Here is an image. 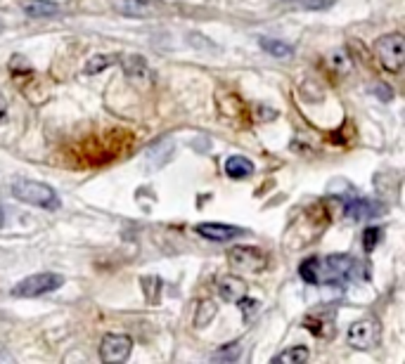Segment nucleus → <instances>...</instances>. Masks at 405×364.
Instances as JSON below:
<instances>
[{"label":"nucleus","instance_id":"1","mask_svg":"<svg viewBox=\"0 0 405 364\" xmlns=\"http://www.w3.org/2000/svg\"><path fill=\"white\" fill-rule=\"evenodd\" d=\"M12 194L15 199L24 201L36 208H47V211H57L59 208V196L50 184L36 182V180H17L12 184Z\"/></svg>","mask_w":405,"mask_h":364},{"label":"nucleus","instance_id":"2","mask_svg":"<svg viewBox=\"0 0 405 364\" xmlns=\"http://www.w3.org/2000/svg\"><path fill=\"white\" fill-rule=\"evenodd\" d=\"M374 55L389 74H401L405 67V38L401 33H389L374 43Z\"/></svg>","mask_w":405,"mask_h":364},{"label":"nucleus","instance_id":"3","mask_svg":"<svg viewBox=\"0 0 405 364\" xmlns=\"http://www.w3.org/2000/svg\"><path fill=\"white\" fill-rule=\"evenodd\" d=\"M358 277V262L351 255L337 253L320 260V284H349Z\"/></svg>","mask_w":405,"mask_h":364},{"label":"nucleus","instance_id":"4","mask_svg":"<svg viewBox=\"0 0 405 364\" xmlns=\"http://www.w3.org/2000/svg\"><path fill=\"white\" fill-rule=\"evenodd\" d=\"M59 286H64V277L55 272H38L31 274V277L22 279V282L15 284L12 289V296L15 298H38L45 294H52Z\"/></svg>","mask_w":405,"mask_h":364},{"label":"nucleus","instance_id":"5","mask_svg":"<svg viewBox=\"0 0 405 364\" xmlns=\"http://www.w3.org/2000/svg\"><path fill=\"white\" fill-rule=\"evenodd\" d=\"M382 338V324L374 317L358 319L349 326V345L356 350H372Z\"/></svg>","mask_w":405,"mask_h":364},{"label":"nucleus","instance_id":"6","mask_svg":"<svg viewBox=\"0 0 405 364\" xmlns=\"http://www.w3.org/2000/svg\"><path fill=\"white\" fill-rule=\"evenodd\" d=\"M133 350V341L126 333H107L100 343V360L107 364H121L130 357Z\"/></svg>","mask_w":405,"mask_h":364},{"label":"nucleus","instance_id":"7","mask_svg":"<svg viewBox=\"0 0 405 364\" xmlns=\"http://www.w3.org/2000/svg\"><path fill=\"white\" fill-rule=\"evenodd\" d=\"M228 260L240 270L247 272H261L268 267V255L259 248H249V246H237L228 253Z\"/></svg>","mask_w":405,"mask_h":364},{"label":"nucleus","instance_id":"8","mask_svg":"<svg viewBox=\"0 0 405 364\" xmlns=\"http://www.w3.org/2000/svg\"><path fill=\"white\" fill-rule=\"evenodd\" d=\"M119 64H121L123 74L133 83H138V86H150L152 83V71L140 55H130V52L128 55H121L119 57Z\"/></svg>","mask_w":405,"mask_h":364},{"label":"nucleus","instance_id":"9","mask_svg":"<svg viewBox=\"0 0 405 364\" xmlns=\"http://www.w3.org/2000/svg\"><path fill=\"white\" fill-rule=\"evenodd\" d=\"M194 232L208 242H232L235 237L247 235V232L235 228V225H223V223H201L194 228Z\"/></svg>","mask_w":405,"mask_h":364},{"label":"nucleus","instance_id":"10","mask_svg":"<svg viewBox=\"0 0 405 364\" xmlns=\"http://www.w3.org/2000/svg\"><path fill=\"white\" fill-rule=\"evenodd\" d=\"M344 213H346V218H351V220H372V218L384 216L386 206H382L379 201H372V199H353L346 204Z\"/></svg>","mask_w":405,"mask_h":364},{"label":"nucleus","instance_id":"11","mask_svg":"<svg viewBox=\"0 0 405 364\" xmlns=\"http://www.w3.org/2000/svg\"><path fill=\"white\" fill-rule=\"evenodd\" d=\"M218 296L223 298L225 303H240L244 296H247V282L235 274H228L218 282Z\"/></svg>","mask_w":405,"mask_h":364},{"label":"nucleus","instance_id":"12","mask_svg":"<svg viewBox=\"0 0 405 364\" xmlns=\"http://www.w3.org/2000/svg\"><path fill=\"white\" fill-rule=\"evenodd\" d=\"M114 10L121 12L123 17H130V19H145L152 15L154 8L147 0H114Z\"/></svg>","mask_w":405,"mask_h":364},{"label":"nucleus","instance_id":"13","mask_svg":"<svg viewBox=\"0 0 405 364\" xmlns=\"http://www.w3.org/2000/svg\"><path fill=\"white\" fill-rule=\"evenodd\" d=\"M225 173H228V177L242 180V177H249L254 173V164L247 157L235 154V157H230L228 161H225Z\"/></svg>","mask_w":405,"mask_h":364},{"label":"nucleus","instance_id":"14","mask_svg":"<svg viewBox=\"0 0 405 364\" xmlns=\"http://www.w3.org/2000/svg\"><path fill=\"white\" fill-rule=\"evenodd\" d=\"M259 45L263 47L268 55H273V57H277V59H284V57L294 55V47H291L289 43H284V40H277V38H268V35H261Z\"/></svg>","mask_w":405,"mask_h":364},{"label":"nucleus","instance_id":"15","mask_svg":"<svg viewBox=\"0 0 405 364\" xmlns=\"http://www.w3.org/2000/svg\"><path fill=\"white\" fill-rule=\"evenodd\" d=\"M311 360V353L303 345H296V348H289L284 353H280L277 357H273L270 364H306Z\"/></svg>","mask_w":405,"mask_h":364},{"label":"nucleus","instance_id":"16","mask_svg":"<svg viewBox=\"0 0 405 364\" xmlns=\"http://www.w3.org/2000/svg\"><path fill=\"white\" fill-rule=\"evenodd\" d=\"M22 8L29 17H33V19H43V17H52V15H57L59 12L57 5L43 3V0H26Z\"/></svg>","mask_w":405,"mask_h":364},{"label":"nucleus","instance_id":"17","mask_svg":"<svg viewBox=\"0 0 405 364\" xmlns=\"http://www.w3.org/2000/svg\"><path fill=\"white\" fill-rule=\"evenodd\" d=\"M114 62H116V57H112V55H93L86 62V74L88 76H98V74H102V71L109 69Z\"/></svg>","mask_w":405,"mask_h":364},{"label":"nucleus","instance_id":"18","mask_svg":"<svg viewBox=\"0 0 405 364\" xmlns=\"http://www.w3.org/2000/svg\"><path fill=\"white\" fill-rule=\"evenodd\" d=\"M299 274L303 282L308 284H320V258H308L301 262Z\"/></svg>","mask_w":405,"mask_h":364},{"label":"nucleus","instance_id":"19","mask_svg":"<svg viewBox=\"0 0 405 364\" xmlns=\"http://www.w3.org/2000/svg\"><path fill=\"white\" fill-rule=\"evenodd\" d=\"M330 67L335 69L337 74H349V71L353 69V62H351V57L344 50H337L330 55Z\"/></svg>","mask_w":405,"mask_h":364},{"label":"nucleus","instance_id":"20","mask_svg":"<svg viewBox=\"0 0 405 364\" xmlns=\"http://www.w3.org/2000/svg\"><path fill=\"white\" fill-rule=\"evenodd\" d=\"M213 317H216V306L211 301H201L197 306V315H194V324L206 326Z\"/></svg>","mask_w":405,"mask_h":364},{"label":"nucleus","instance_id":"21","mask_svg":"<svg viewBox=\"0 0 405 364\" xmlns=\"http://www.w3.org/2000/svg\"><path fill=\"white\" fill-rule=\"evenodd\" d=\"M142 289H145V294H147V301L157 303L159 301V294H162V279L145 277V279H142Z\"/></svg>","mask_w":405,"mask_h":364},{"label":"nucleus","instance_id":"22","mask_svg":"<svg viewBox=\"0 0 405 364\" xmlns=\"http://www.w3.org/2000/svg\"><path fill=\"white\" fill-rule=\"evenodd\" d=\"M284 3L299 5L303 10H325L330 5H335V0H284Z\"/></svg>","mask_w":405,"mask_h":364},{"label":"nucleus","instance_id":"23","mask_svg":"<svg viewBox=\"0 0 405 364\" xmlns=\"http://www.w3.org/2000/svg\"><path fill=\"white\" fill-rule=\"evenodd\" d=\"M237 355H240V348H237V345H228V348L213 353L211 362H237V360H240Z\"/></svg>","mask_w":405,"mask_h":364},{"label":"nucleus","instance_id":"24","mask_svg":"<svg viewBox=\"0 0 405 364\" xmlns=\"http://www.w3.org/2000/svg\"><path fill=\"white\" fill-rule=\"evenodd\" d=\"M379 239H382V230H379V228H367L365 230V235H362V246H365L367 253L374 251V246H377Z\"/></svg>","mask_w":405,"mask_h":364},{"label":"nucleus","instance_id":"25","mask_svg":"<svg viewBox=\"0 0 405 364\" xmlns=\"http://www.w3.org/2000/svg\"><path fill=\"white\" fill-rule=\"evenodd\" d=\"M237 306H240V308L244 310V317L249 319V317H252V310L259 308V303H256V298H247V296H244L242 301L237 303Z\"/></svg>","mask_w":405,"mask_h":364},{"label":"nucleus","instance_id":"26","mask_svg":"<svg viewBox=\"0 0 405 364\" xmlns=\"http://www.w3.org/2000/svg\"><path fill=\"white\" fill-rule=\"evenodd\" d=\"M374 90H377V97H379V100H386V102H391V100H394V93H391V88L377 86Z\"/></svg>","mask_w":405,"mask_h":364},{"label":"nucleus","instance_id":"27","mask_svg":"<svg viewBox=\"0 0 405 364\" xmlns=\"http://www.w3.org/2000/svg\"><path fill=\"white\" fill-rule=\"evenodd\" d=\"M8 118V100H5V95L0 93V123Z\"/></svg>","mask_w":405,"mask_h":364},{"label":"nucleus","instance_id":"28","mask_svg":"<svg viewBox=\"0 0 405 364\" xmlns=\"http://www.w3.org/2000/svg\"><path fill=\"white\" fill-rule=\"evenodd\" d=\"M0 225H3V211H0Z\"/></svg>","mask_w":405,"mask_h":364},{"label":"nucleus","instance_id":"29","mask_svg":"<svg viewBox=\"0 0 405 364\" xmlns=\"http://www.w3.org/2000/svg\"><path fill=\"white\" fill-rule=\"evenodd\" d=\"M0 31H3V22H0Z\"/></svg>","mask_w":405,"mask_h":364}]
</instances>
